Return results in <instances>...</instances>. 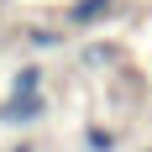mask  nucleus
<instances>
[{
  "label": "nucleus",
  "mask_w": 152,
  "mask_h": 152,
  "mask_svg": "<svg viewBox=\"0 0 152 152\" xmlns=\"http://www.w3.org/2000/svg\"><path fill=\"white\" fill-rule=\"evenodd\" d=\"M115 11H121V0H68L63 5V31H100Z\"/></svg>",
  "instance_id": "nucleus-1"
},
{
  "label": "nucleus",
  "mask_w": 152,
  "mask_h": 152,
  "mask_svg": "<svg viewBox=\"0 0 152 152\" xmlns=\"http://www.w3.org/2000/svg\"><path fill=\"white\" fill-rule=\"evenodd\" d=\"M47 115V94H11L0 105V126H37Z\"/></svg>",
  "instance_id": "nucleus-2"
},
{
  "label": "nucleus",
  "mask_w": 152,
  "mask_h": 152,
  "mask_svg": "<svg viewBox=\"0 0 152 152\" xmlns=\"http://www.w3.org/2000/svg\"><path fill=\"white\" fill-rule=\"evenodd\" d=\"M42 84H47L42 63H21V68L11 74V94H42Z\"/></svg>",
  "instance_id": "nucleus-3"
},
{
  "label": "nucleus",
  "mask_w": 152,
  "mask_h": 152,
  "mask_svg": "<svg viewBox=\"0 0 152 152\" xmlns=\"http://www.w3.org/2000/svg\"><path fill=\"white\" fill-rule=\"evenodd\" d=\"M115 147H121V137H115L110 126H100V121L84 126V152H115Z\"/></svg>",
  "instance_id": "nucleus-4"
},
{
  "label": "nucleus",
  "mask_w": 152,
  "mask_h": 152,
  "mask_svg": "<svg viewBox=\"0 0 152 152\" xmlns=\"http://www.w3.org/2000/svg\"><path fill=\"white\" fill-rule=\"evenodd\" d=\"M26 42H31V47H63V42H68V31H63V26H31Z\"/></svg>",
  "instance_id": "nucleus-5"
},
{
  "label": "nucleus",
  "mask_w": 152,
  "mask_h": 152,
  "mask_svg": "<svg viewBox=\"0 0 152 152\" xmlns=\"http://www.w3.org/2000/svg\"><path fill=\"white\" fill-rule=\"evenodd\" d=\"M5 152H37V147H31V142H16V147H5Z\"/></svg>",
  "instance_id": "nucleus-6"
},
{
  "label": "nucleus",
  "mask_w": 152,
  "mask_h": 152,
  "mask_svg": "<svg viewBox=\"0 0 152 152\" xmlns=\"http://www.w3.org/2000/svg\"><path fill=\"white\" fill-rule=\"evenodd\" d=\"M147 152H152V147H147Z\"/></svg>",
  "instance_id": "nucleus-7"
}]
</instances>
